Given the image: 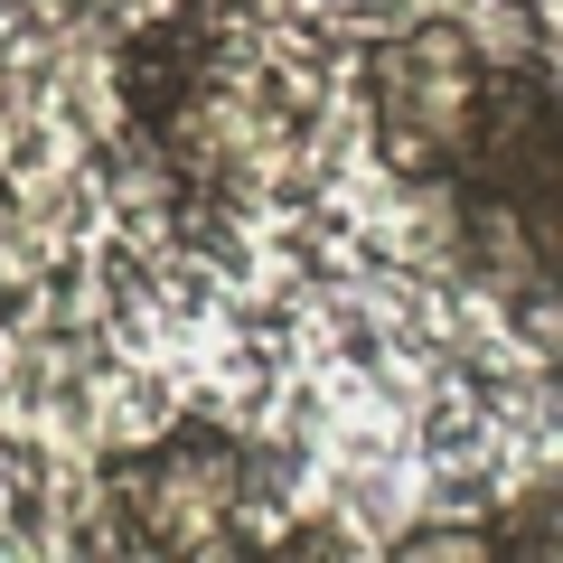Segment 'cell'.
I'll return each mask as SVG.
<instances>
[{
    "instance_id": "1",
    "label": "cell",
    "mask_w": 563,
    "mask_h": 563,
    "mask_svg": "<svg viewBox=\"0 0 563 563\" xmlns=\"http://www.w3.org/2000/svg\"><path fill=\"white\" fill-rule=\"evenodd\" d=\"M479 66H470L461 29H413L376 57V122H385V151L422 179L461 169L470 151V113H479Z\"/></svg>"
},
{
    "instance_id": "2",
    "label": "cell",
    "mask_w": 563,
    "mask_h": 563,
    "mask_svg": "<svg viewBox=\"0 0 563 563\" xmlns=\"http://www.w3.org/2000/svg\"><path fill=\"white\" fill-rule=\"evenodd\" d=\"M235 461L225 451H161V461H132L122 470V517H132L141 554H217L225 517H235Z\"/></svg>"
}]
</instances>
